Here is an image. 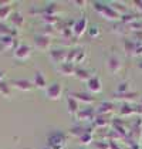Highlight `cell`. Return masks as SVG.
<instances>
[{"instance_id":"obj_1","label":"cell","mask_w":142,"mask_h":149,"mask_svg":"<svg viewBox=\"0 0 142 149\" xmlns=\"http://www.w3.org/2000/svg\"><path fill=\"white\" fill-rule=\"evenodd\" d=\"M68 136L64 132H51L47 136V146L50 149H65Z\"/></svg>"},{"instance_id":"obj_2","label":"cell","mask_w":142,"mask_h":149,"mask_svg":"<svg viewBox=\"0 0 142 149\" xmlns=\"http://www.w3.org/2000/svg\"><path fill=\"white\" fill-rule=\"evenodd\" d=\"M93 6L106 20H121V14L115 10V7H111L105 3H93Z\"/></svg>"},{"instance_id":"obj_3","label":"cell","mask_w":142,"mask_h":149,"mask_svg":"<svg viewBox=\"0 0 142 149\" xmlns=\"http://www.w3.org/2000/svg\"><path fill=\"white\" fill-rule=\"evenodd\" d=\"M63 95V85L60 82H54L46 88V97L51 101H58Z\"/></svg>"},{"instance_id":"obj_4","label":"cell","mask_w":142,"mask_h":149,"mask_svg":"<svg viewBox=\"0 0 142 149\" xmlns=\"http://www.w3.org/2000/svg\"><path fill=\"white\" fill-rule=\"evenodd\" d=\"M10 85H12L14 90H19V91H31L34 88V84L33 81L27 80V78H16V80L10 81Z\"/></svg>"},{"instance_id":"obj_5","label":"cell","mask_w":142,"mask_h":149,"mask_svg":"<svg viewBox=\"0 0 142 149\" xmlns=\"http://www.w3.org/2000/svg\"><path fill=\"white\" fill-rule=\"evenodd\" d=\"M31 53H33V48L29 44H26V43H22L20 46L14 50V57L17 60H20V61H24V60L30 58Z\"/></svg>"},{"instance_id":"obj_6","label":"cell","mask_w":142,"mask_h":149,"mask_svg":"<svg viewBox=\"0 0 142 149\" xmlns=\"http://www.w3.org/2000/svg\"><path fill=\"white\" fill-rule=\"evenodd\" d=\"M106 67H108V70H109L111 72L117 74V72H119V71L122 70V61H121V58H119L117 54H112V56H109L108 60H106Z\"/></svg>"},{"instance_id":"obj_7","label":"cell","mask_w":142,"mask_h":149,"mask_svg":"<svg viewBox=\"0 0 142 149\" xmlns=\"http://www.w3.org/2000/svg\"><path fill=\"white\" fill-rule=\"evenodd\" d=\"M34 46L36 48H38L41 51H46L51 46V38L46 34H37L34 37Z\"/></svg>"},{"instance_id":"obj_8","label":"cell","mask_w":142,"mask_h":149,"mask_svg":"<svg viewBox=\"0 0 142 149\" xmlns=\"http://www.w3.org/2000/svg\"><path fill=\"white\" fill-rule=\"evenodd\" d=\"M85 56H87V53H85V50L84 48H74V50H71L70 53H68V56H67V61H70V63H83L84 60H85Z\"/></svg>"},{"instance_id":"obj_9","label":"cell","mask_w":142,"mask_h":149,"mask_svg":"<svg viewBox=\"0 0 142 149\" xmlns=\"http://www.w3.org/2000/svg\"><path fill=\"white\" fill-rule=\"evenodd\" d=\"M87 27H88V19H87V16H81L77 22H74L72 33L78 37V36L84 34V31L87 30Z\"/></svg>"},{"instance_id":"obj_10","label":"cell","mask_w":142,"mask_h":149,"mask_svg":"<svg viewBox=\"0 0 142 149\" xmlns=\"http://www.w3.org/2000/svg\"><path fill=\"white\" fill-rule=\"evenodd\" d=\"M17 38L16 37H10V36H3L0 37V50L6 51V50H12V48H17Z\"/></svg>"},{"instance_id":"obj_11","label":"cell","mask_w":142,"mask_h":149,"mask_svg":"<svg viewBox=\"0 0 142 149\" xmlns=\"http://www.w3.org/2000/svg\"><path fill=\"white\" fill-rule=\"evenodd\" d=\"M67 56H68V53H67L65 50H63V48L53 50V51L50 53V57H51V60H53L54 63H58V64L65 63V61H67Z\"/></svg>"},{"instance_id":"obj_12","label":"cell","mask_w":142,"mask_h":149,"mask_svg":"<svg viewBox=\"0 0 142 149\" xmlns=\"http://www.w3.org/2000/svg\"><path fill=\"white\" fill-rule=\"evenodd\" d=\"M80 121H94L95 116H97V111L94 109H91V108H87V109H81V111H78L77 115H75Z\"/></svg>"},{"instance_id":"obj_13","label":"cell","mask_w":142,"mask_h":149,"mask_svg":"<svg viewBox=\"0 0 142 149\" xmlns=\"http://www.w3.org/2000/svg\"><path fill=\"white\" fill-rule=\"evenodd\" d=\"M131 136L134 138L136 142H141V138H142V118L141 116H139V118H136V121L134 122Z\"/></svg>"},{"instance_id":"obj_14","label":"cell","mask_w":142,"mask_h":149,"mask_svg":"<svg viewBox=\"0 0 142 149\" xmlns=\"http://www.w3.org/2000/svg\"><path fill=\"white\" fill-rule=\"evenodd\" d=\"M33 84H34V88H38V90H44V88H46V85H47L46 75H44L41 71H36V72H34V80H33Z\"/></svg>"},{"instance_id":"obj_15","label":"cell","mask_w":142,"mask_h":149,"mask_svg":"<svg viewBox=\"0 0 142 149\" xmlns=\"http://www.w3.org/2000/svg\"><path fill=\"white\" fill-rule=\"evenodd\" d=\"M87 88H88L91 92L97 94V92L101 91V88H102V82H101V80H100L98 77H91L90 80L87 81Z\"/></svg>"},{"instance_id":"obj_16","label":"cell","mask_w":142,"mask_h":149,"mask_svg":"<svg viewBox=\"0 0 142 149\" xmlns=\"http://www.w3.org/2000/svg\"><path fill=\"white\" fill-rule=\"evenodd\" d=\"M112 98L114 100H121V101L125 100L128 104H131V101H134V100L138 98V92L128 91V92H124V94H112Z\"/></svg>"},{"instance_id":"obj_17","label":"cell","mask_w":142,"mask_h":149,"mask_svg":"<svg viewBox=\"0 0 142 149\" xmlns=\"http://www.w3.org/2000/svg\"><path fill=\"white\" fill-rule=\"evenodd\" d=\"M75 70H77V67L72 63H70V61H65V63L60 64V67H58V71L63 75H74L75 74Z\"/></svg>"},{"instance_id":"obj_18","label":"cell","mask_w":142,"mask_h":149,"mask_svg":"<svg viewBox=\"0 0 142 149\" xmlns=\"http://www.w3.org/2000/svg\"><path fill=\"white\" fill-rule=\"evenodd\" d=\"M70 97H72L75 101H83V102H87V104L95 101L94 97L90 95V94H87V92H71Z\"/></svg>"},{"instance_id":"obj_19","label":"cell","mask_w":142,"mask_h":149,"mask_svg":"<svg viewBox=\"0 0 142 149\" xmlns=\"http://www.w3.org/2000/svg\"><path fill=\"white\" fill-rule=\"evenodd\" d=\"M135 112H138V108L128 102L122 104V107H121V109H119V115H121V116H129V115L135 114Z\"/></svg>"},{"instance_id":"obj_20","label":"cell","mask_w":142,"mask_h":149,"mask_svg":"<svg viewBox=\"0 0 142 149\" xmlns=\"http://www.w3.org/2000/svg\"><path fill=\"white\" fill-rule=\"evenodd\" d=\"M112 128H114V131L121 135V136H127L128 135V132H127V129H125V125L122 124V121L121 119H112Z\"/></svg>"},{"instance_id":"obj_21","label":"cell","mask_w":142,"mask_h":149,"mask_svg":"<svg viewBox=\"0 0 142 149\" xmlns=\"http://www.w3.org/2000/svg\"><path fill=\"white\" fill-rule=\"evenodd\" d=\"M111 112H114V104L109 102V101L102 102L97 109V115H105V114H111Z\"/></svg>"},{"instance_id":"obj_22","label":"cell","mask_w":142,"mask_h":149,"mask_svg":"<svg viewBox=\"0 0 142 149\" xmlns=\"http://www.w3.org/2000/svg\"><path fill=\"white\" fill-rule=\"evenodd\" d=\"M10 16H12L10 3H1V6H0V22H3L6 19H10Z\"/></svg>"},{"instance_id":"obj_23","label":"cell","mask_w":142,"mask_h":149,"mask_svg":"<svg viewBox=\"0 0 142 149\" xmlns=\"http://www.w3.org/2000/svg\"><path fill=\"white\" fill-rule=\"evenodd\" d=\"M67 107H68V112H70V115H72V116H75L77 112L80 111L78 101H75V100H74L72 97H70V95H68V98H67Z\"/></svg>"},{"instance_id":"obj_24","label":"cell","mask_w":142,"mask_h":149,"mask_svg":"<svg viewBox=\"0 0 142 149\" xmlns=\"http://www.w3.org/2000/svg\"><path fill=\"white\" fill-rule=\"evenodd\" d=\"M10 23H12L14 27H22L24 24V17L22 16V13H19V12L12 13V16H10Z\"/></svg>"},{"instance_id":"obj_25","label":"cell","mask_w":142,"mask_h":149,"mask_svg":"<svg viewBox=\"0 0 142 149\" xmlns=\"http://www.w3.org/2000/svg\"><path fill=\"white\" fill-rule=\"evenodd\" d=\"M3 36L16 37V36H17V33H16V30H14V29H10L7 24H4L3 22H0V37H3Z\"/></svg>"},{"instance_id":"obj_26","label":"cell","mask_w":142,"mask_h":149,"mask_svg":"<svg viewBox=\"0 0 142 149\" xmlns=\"http://www.w3.org/2000/svg\"><path fill=\"white\" fill-rule=\"evenodd\" d=\"M0 94L3 97H6V98L12 97V85H10V82H7V81H1L0 82Z\"/></svg>"},{"instance_id":"obj_27","label":"cell","mask_w":142,"mask_h":149,"mask_svg":"<svg viewBox=\"0 0 142 149\" xmlns=\"http://www.w3.org/2000/svg\"><path fill=\"white\" fill-rule=\"evenodd\" d=\"M136 47H138V43H136L135 40H128V41H125V44H124V48H125V51H127L128 56H135Z\"/></svg>"},{"instance_id":"obj_28","label":"cell","mask_w":142,"mask_h":149,"mask_svg":"<svg viewBox=\"0 0 142 149\" xmlns=\"http://www.w3.org/2000/svg\"><path fill=\"white\" fill-rule=\"evenodd\" d=\"M108 122H109L108 118L102 116V115H97L95 119L93 121V126H94V128H105V126L108 125Z\"/></svg>"},{"instance_id":"obj_29","label":"cell","mask_w":142,"mask_h":149,"mask_svg":"<svg viewBox=\"0 0 142 149\" xmlns=\"http://www.w3.org/2000/svg\"><path fill=\"white\" fill-rule=\"evenodd\" d=\"M74 77H77L78 80H90L91 78V72L88 71V70H84V68H78L75 70V74H74Z\"/></svg>"},{"instance_id":"obj_30","label":"cell","mask_w":142,"mask_h":149,"mask_svg":"<svg viewBox=\"0 0 142 149\" xmlns=\"http://www.w3.org/2000/svg\"><path fill=\"white\" fill-rule=\"evenodd\" d=\"M80 142H81V145H88V143H91L93 142V132H87V134H84L83 136H80Z\"/></svg>"},{"instance_id":"obj_31","label":"cell","mask_w":142,"mask_h":149,"mask_svg":"<svg viewBox=\"0 0 142 149\" xmlns=\"http://www.w3.org/2000/svg\"><path fill=\"white\" fill-rule=\"evenodd\" d=\"M100 33H101V30H100L98 26H91V27L88 29V36L93 37V38H97V37L100 36Z\"/></svg>"},{"instance_id":"obj_32","label":"cell","mask_w":142,"mask_h":149,"mask_svg":"<svg viewBox=\"0 0 142 149\" xmlns=\"http://www.w3.org/2000/svg\"><path fill=\"white\" fill-rule=\"evenodd\" d=\"M117 91H118V94H124V92L131 91V90H129V81H127V82H122V84H119L118 88H117Z\"/></svg>"},{"instance_id":"obj_33","label":"cell","mask_w":142,"mask_h":149,"mask_svg":"<svg viewBox=\"0 0 142 149\" xmlns=\"http://www.w3.org/2000/svg\"><path fill=\"white\" fill-rule=\"evenodd\" d=\"M95 148L97 149H109V142H105V141H97V142H95Z\"/></svg>"},{"instance_id":"obj_34","label":"cell","mask_w":142,"mask_h":149,"mask_svg":"<svg viewBox=\"0 0 142 149\" xmlns=\"http://www.w3.org/2000/svg\"><path fill=\"white\" fill-rule=\"evenodd\" d=\"M108 142H109V149H122V146L119 145L117 141H114V139H111Z\"/></svg>"},{"instance_id":"obj_35","label":"cell","mask_w":142,"mask_h":149,"mask_svg":"<svg viewBox=\"0 0 142 149\" xmlns=\"http://www.w3.org/2000/svg\"><path fill=\"white\" fill-rule=\"evenodd\" d=\"M4 75H6V72L4 71H0V82L4 81Z\"/></svg>"},{"instance_id":"obj_36","label":"cell","mask_w":142,"mask_h":149,"mask_svg":"<svg viewBox=\"0 0 142 149\" xmlns=\"http://www.w3.org/2000/svg\"><path fill=\"white\" fill-rule=\"evenodd\" d=\"M44 149H50V148H48V146H46V148H44Z\"/></svg>"},{"instance_id":"obj_37","label":"cell","mask_w":142,"mask_h":149,"mask_svg":"<svg viewBox=\"0 0 142 149\" xmlns=\"http://www.w3.org/2000/svg\"><path fill=\"white\" fill-rule=\"evenodd\" d=\"M81 149H85V148H81Z\"/></svg>"}]
</instances>
